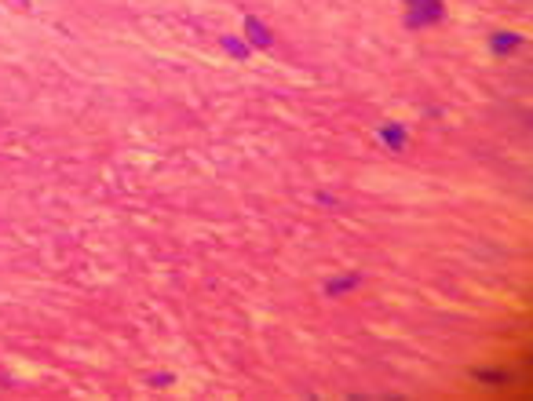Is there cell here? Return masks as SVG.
Here are the masks:
<instances>
[{"label": "cell", "instance_id": "6da1fadb", "mask_svg": "<svg viewBox=\"0 0 533 401\" xmlns=\"http://www.w3.org/2000/svg\"><path fill=\"white\" fill-rule=\"evenodd\" d=\"M442 18V0H406V26L420 30Z\"/></svg>", "mask_w": 533, "mask_h": 401}, {"label": "cell", "instance_id": "7a4b0ae2", "mask_svg": "<svg viewBox=\"0 0 533 401\" xmlns=\"http://www.w3.org/2000/svg\"><path fill=\"white\" fill-rule=\"evenodd\" d=\"M245 33H248V44H252V48H270V44H274L270 30H267L256 15H248V18H245Z\"/></svg>", "mask_w": 533, "mask_h": 401}, {"label": "cell", "instance_id": "3957f363", "mask_svg": "<svg viewBox=\"0 0 533 401\" xmlns=\"http://www.w3.org/2000/svg\"><path fill=\"white\" fill-rule=\"evenodd\" d=\"M380 139L388 142V150H395V154L406 150V128H402V124H383V128H380Z\"/></svg>", "mask_w": 533, "mask_h": 401}, {"label": "cell", "instance_id": "277c9868", "mask_svg": "<svg viewBox=\"0 0 533 401\" xmlns=\"http://www.w3.org/2000/svg\"><path fill=\"white\" fill-rule=\"evenodd\" d=\"M519 44H522V33H493V40H489V48H493L497 55L519 48Z\"/></svg>", "mask_w": 533, "mask_h": 401}, {"label": "cell", "instance_id": "5b68a950", "mask_svg": "<svg viewBox=\"0 0 533 401\" xmlns=\"http://www.w3.org/2000/svg\"><path fill=\"white\" fill-rule=\"evenodd\" d=\"M223 48H227L234 58H248V44H245L241 37H234V33H230V37H223Z\"/></svg>", "mask_w": 533, "mask_h": 401}, {"label": "cell", "instance_id": "8992f818", "mask_svg": "<svg viewBox=\"0 0 533 401\" xmlns=\"http://www.w3.org/2000/svg\"><path fill=\"white\" fill-rule=\"evenodd\" d=\"M358 281H361V278H358V273H347V278H336V281H329V288H325V292H329V295H340V292H351V288H354Z\"/></svg>", "mask_w": 533, "mask_h": 401}, {"label": "cell", "instance_id": "52a82bcc", "mask_svg": "<svg viewBox=\"0 0 533 401\" xmlns=\"http://www.w3.org/2000/svg\"><path fill=\"white\" fill-rule=\"evenodd\" d=\"M479 379H486V387H504V383H508V376H504L501 369H482Z\"/></svg>", "mask_w": 533, "mask_h": 401}]
</instances>
